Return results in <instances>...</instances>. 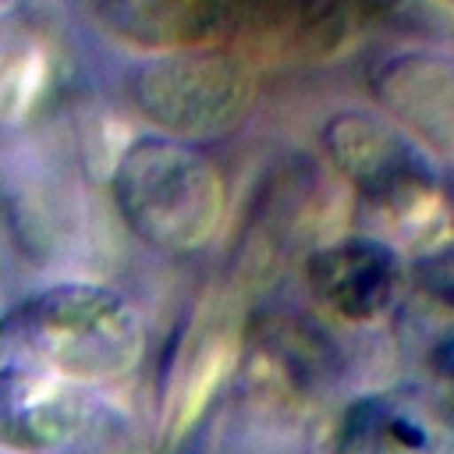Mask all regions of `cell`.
<instances>
[{"mask_svg": "<svg viewBox=\"0 0 454 454\" xmlns=\"http://www.w3.org/2000/svg\"><path fill=\"white\" fill-rule=\"evenodd\" d=\"M110 192L128 231L160 252H195L223 223L220 167L184 138H131L114 163Z\"/></svg>", "mask_w": 454, "mask_h": 454, "instance_id": "obj_2", "label": "cell"}, {"mask_svg": "<svg viewBox=\"0 0 454 454\" xmlns=\"http://www.w3.org/2000/svg\"><path fill=\"white\" fill-rule=\"evenodd\" d=\"M135 305L103 284H50L0 312V362H25L74 383H110L142 358Z\"/></svg>", "mask_w": 454, "mask_h": 454, "instance_id": "obj_1", "label": "cell"}, {"mask_svg": "<svg viewBox=\"0 0 454 454\" xmlns=\"http://www.w3.org/2000/svg\"><path fill=\"white\" fill-rule=\"evenodd\" d=\"M234 333L223 326H202L199 337L181 351V372H177V404H181V422H188L206 397L216 390L223 380L231 358H234Z\"/></svg>", "mask_w": 454, "mask_h": 454, "instance_id": "obj_8", "label": "cell"}, {"mask_svg": "<svg viewBox=\"0 0 454 454\" xmlns=\"http://www.w3.org/2000/svg\"><path fill=\"white\" fill-rule=\"evenodd\" d=\"M305 273H309L312 294L337 316L362 319L387 301L390 266L376 245H365V241L330 245L309 259Z\"/></svg>", "mask_w": 454, "mask_h": 454, "instance_id": "obj_6", "label": "cell"}, {"mask_svg": "<svg viewBox=\"0 0 454 454\" xmlns=\"http://www.w3.org/2000/svg\"><path fill=\"white\" fill-rule=\"evenodd\" d=\"M14 4H18V0H0V14H4L7 7H14Z\"/></svg>", "mask_w": 454, "mask_h": 454, "instance_id": "obj_9", "label": "cell"}, {"mask_svg": "<svg viewBox=\"0 0 454 454\" xmlns=\"http://www.w3.org/2000/svg\"><path fill=\"white\" fill-rule=\"evenodd\" d=\"M110 35L153 53L216 46L234 28V0H96Z\"/></svg>", "mask_w": 454, "mask_h": 454, "instance_id": "obj_5", "label": "cell"}, {"mask_svg": "<svg viewBox=\"0 0 454 454\" xmlns=\"http://www.w3.org/2000/svg\"><path fill=\"white\" fill-rule=\"evenodd\" d=\"M124 415L89 383L25 362H0V447L14 454H106Z\"/></svg>", "mask_w": 454, "mask_h": 454, "instance_id": "obj_3", "label": "cell"}, {"mask_svg": "<svg viewBox=\"0 0 454 454\" xmlns=\"http://www.w3.org/2000/svg\"><path fill=\"white\" fill-rule=\"evenodd\" d=\"M135 110L170 138H209L234 128L252 99L245 67L213 46L153 53L128 78Z\"/></svg>", "mask_w": 454, "mask_h": 454, "instance_id": "obj_4", "label": "cell"}, {"mask_svg": "<svg viewBox=\"0 0 454 454\" xmlns=\"http://www.w3.org/2000/svg\"><path fill=\"white\" fill-rule=\"evenodd\" d=\"M46 71L50 60L39 35L28 25L0 14V128L18 124L32 110L46 85Z\"/></svg>", "mask_w": 454, "mask_h": 454, "instance_id": "obj_7", "label": "cell"}]
</instances>
